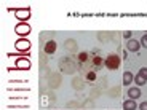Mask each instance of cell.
Wrapping results in <instances>:
<instances>
[{"instance_id": "1", "label": "cell", "mask_w": 147, "mask_h": 110, "mask_svg": "<svg viewBox=\"0 0 147 110\" xmlns=\"http://www.w3.org/2000/svg\"><path fill=\"white\" fill-rule=\"evenodd\" d=\"M120 62H121V59L117 54H109V58L104 61V64H106V67L109 70H117L120 67Z\"/></svg>"}, {"instance_id": "2", "label": "cell", "mask_w": 147, "mask_h": 110, "mask_svg": "<svg viewBox=\"0 0 147 110\" xmlns=\"http://www.w3.org/2000/svg\"><path fill=\"white\" fill-rule=\"evenodd\" d=\"M15 48L18 50L19 53H27L30 48V42L27 40V38H21V40H18L15 43Z\"/></svg>"}, {"instance_id": "3", "label": "cell", "mask_w": 147, "mask_h": 110, "mask_svg": "<svg viewBox=\"0 0 147 110\" xmlns=\"http://www.w3.org/2000/svg\"><path fill=\"white\" fill-rule=\"evenodd\" d=\"M15 32L18 34V35H21V37H26L27 34H30V26L27 24V22H19L18 26L15 27Z\"/></svg>"}, {"instance_id": "4", "label": "cell", "mask_w": 147, "mask_h": 110, "mask_svg": "<svg viewBox=\"0 0 147 110\" xmlns=\"http://www.w3.org/2000/svg\"><path fill=\"white\" fill-rule=\"evenodd\" d=\"M15 16L19 19V21L26 22L27 19L30 18V10H29V8H19V10L15 11Z\"/></svg>"}, {"instance_id": "5", "label": "cell", "mask_w": 147, "mask_h": 110, "mask_svg": "<svg viewBox=\"0 0 147 110\" xmlns=\"http://www.w3.org/2000/svg\"><path fill=\"white\" fill-rule=\"evenodd\" d=\"M16 67L21 70H29L30 69V61L27 58H19L16 59Z\"/></svg>"}, {"instance_id": "6", "label": "cell", "mask_w": 147, "mask_h": 110, "mask_svg": "<svg viewBox=\"0 0 147 110\" xmlns=\"http://www.w3.org/2000/svg\"><path fill=\"white\" fill-rule=\"evenodd\" d=\"M139 48H141V42L138 40H128V43H126V51H133V53H136L139 51Z\"/></svg>"}, {"instance_id": "7", "label": "cell", "mask_w": 147, "mask_h": 110, "mask_svg": "<svg viewBox=\"0 0 147 110\" xmlns=\"http://www.w3.org/2000/svg\"><path fill=\"white\" fill-rule=\"evenodd\" d=\"M138 109V104L134 99H126L123 102V110H136Z\"/></svg>"}, {"instance_id": "8", "label": "cell", "mask_w": 147, "mask_h": 110, "mask_svg": "<svg viewBox=\"0 0 147 110\" xmlns=\"http://www.w3.org/2000/svg\"><path fill=\"white\" fill-rule=\"evenodd\" d=\"M55 51H56V42L55 40L47 42V45H45V53L47 54H53Z\"/></svg>"}, {"instance_id": "9", "label": "cell", "mask_w": 147, "mask_h": 110, "mask_svg": "<svg viewBox=\"0 0 147 110\" xmlns=\"http://www.w3.org/2000/svg\"><path fill=\"white\" fill-rule=\"evenodd\" d=\"M126 94H128L129 99H134V101H136L138 97H141V89H139V88H129Z\"/></svg>"}, {"instance_id": "10", "label": "cell", "mask_w": 147, "mask_h": 110, "mask_svg": "<svg viewBox=\"0 0 147 110\" xmlns=\"http://www.w3.org/2000/svg\"><path fill=\"white\" fill-rule=\"evenodd\" d=\"M134 81V75L131 72H123V85H131Z\"/></svg>"}, {"instance_id": "11", "label": "cell", "mask_w": 147, "mask_h": 110, "mask_svg": "<svg viewBox=\"0 0 147 110\" xmlns=\"http://www.w3.org/2000/svg\"><path fill=\"white\" fill-rule=\"evenodd\" d=\"M134 83L139 85V86H142V85L147 83V80L142 77V75H141V73H136V75H134Z\"/></svg>"}, {"instance_id": "12", "label": "cell", "mask_w": 147, "mask_h": 110, "mask_svg": "<svg viewBox=\"0 0 147 110\" xmlns=\"http://www.w3.org/2000/svg\"><path fill=\"white\" fill-rule=\"evenodd\" d=\"M86 59H88V54H86V53H80V54H78V61H80V62H86Z\"/></svg>"}, {"instance_id": "13", "label": "cell", "mask_w": 147, "mask_h": 110, "mask_svg": "<svg viewBox=\"0 0 147 110\" xmlns=\"http://www.w3.org/2000/svg\"><path fill=\"white\" fill-rule=\"evenodd\" d=\"M93 64H94L96 67H99L101 64H102V59H101V58H98V56H96V58L93 59Z\"/></svg>"}, {"instance_id": "14", "label": "cell", "mask_w": 147, "mask_h": 110, "mask_svg": "<svg viewBox=\"0 0 147 110\" xmlns=\"http://www.w3.org/2000/svg\"><path fill=\"white\" fill-rule=\"evenodd\" d=\"M86 80H88V81H93V80H96V72H90L88 75H86Z\"/></svg>"}, {"instance_id": "15", "label": "cell", "mask_w": 147, "mask_h": 110, "mask_svg": "<svg viewBox=\"0 0 147 110\" xmlns=\"http://www.w3.org/2000/svg\"><path fill=\"white\" fill-rule=\"evenodd\" d=\"M141 46L147 48V34H144V35H142V38H141Z\"/></svg>"}, {"instance_id": "16", "label": "cell", "mask_w": 147, "mask_h": 110, "mask_svg": "<svg viewBox=\"0 0 147 110\" xmlns=\"http://www.w3.org/2000/svg\"><path fill=\"white\" fill-rule=\"evenodd\" d=\"M139 73H141V75H142V77L147 80V67H142V69L139 70Z\"/></svg>"}, {"instance_id": "17", "label": "cell", "mask_w": 147, "mask_h": 110, "mask_svg": "<svg viewBox=\"0 0 147 110\" xmlns=\"http://www.w3.org/2000/svg\"><path fill=\"white\" fill-rule=\"evenodd\" d=\"M123 37H125L126 40H131V32H129V30H125V32H123Z\"/></svg>"}, {"instance_id": "18", "label": "cell", "mask_w": 147, "mask_h": 110, "mask_svg": "<svg viewBox=\"0 0 147 110\" xmlns=\"http://www.w3.org/2000/svg\"><path fill=\"white\" fill-rule=\"evenodd\" d=\"M138 109L139 110H147V102H141L139 105H138Z\"/></svg>"}]
</instances>
